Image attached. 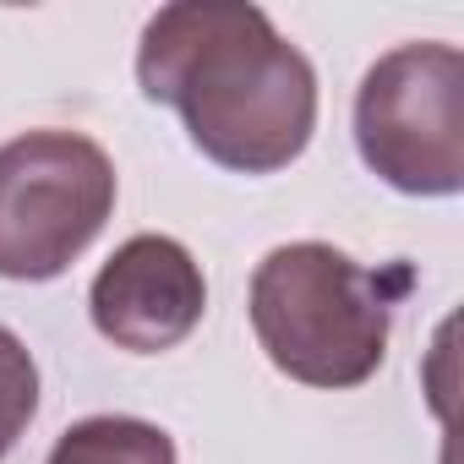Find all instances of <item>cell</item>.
<instances>
[{
	"label": "cell",
	"mask_w": 464,
	"mask_h": 464,
	"mask_svg": "<svg viewBox=\"0 0 464 464\" xmlns=\"http://www.w3.org/2000/svg\"><path fill=\"white\" fill-rule=\"evenodd\" d=\"M355 148L404 197L464 186V55L453 44H399L355 88Z\"/></svg>",
	"instance_id": "cell-4"
},
{
	"label": "cell",
	"mask_w": 464,
	"mask_h": 464,
	"mask_svg": "<svg viewBox=\"0 0 464 464\" xmlns=\"http://www.w3.org/2000/svg\"><path fill=\"white\" fill-rule=\"evenodd\" d=\"M93 328L131 355L175 350L208 312V279L197 257L169 236H131L99 268L88 290Z\"/></svg>",
	"instance_id": "cell-5"
},
{
	"label": "cell",
	"mask_w": 464,
	"mask_h": 464,
	"mask_svg": "<svg viewBox=\"0 0 464 464\" xmlns=\"http://www.w3.org/2000/svg\"><path fill=\"white\" fill-rule=\"evenodd\" d=\"M115 213V164L82 131H23L0 148V279L66 274Z\"/></svg>",
	"instance_id": "cell-3"
},
{
	"label": "cell",
	"mask_w": 464,
	"mask_h": 464,
	"mask_svg": "<svg viewBox=\"0 0 464 464\" xmlns=\"http://www.w3.org/2000/svg\"><path fill=\"white\" fill-rule=\"evenodd\" d=\"M44 464H175V442L137 415H88L61 431Z\"/></svg>",
	"instance_id": "cell-6"
},
{
	"label": "cell",
	"mask_w": 464,
	"mask_h": 464,
	"mask_svg": "<svg viewBox=\"0 0 464 464\" xmlns=\"http://www.w3.org/2000/svg\"><path fill=\"white\" fill-rule=\"evenodd\" d=\"M34 410H39V366L12 328H0V459L17 448Z\"/></svg>",
	"instance_id": "cell-7"
},
{
	"label": "cell",
	"mask_w": 464,
	"mask_h": 464,
	"mask_svg": "<svg viewBox=\"0 0 464 464\" xmlns=\"http://www.w3.org/2000/svg\"><path fill=\"white\" fill-rule=\"evenodd\" d=\"M399 290L404 274H372L328 241H290L252 274V328L290 382L361 388L388 355Z\"/></svg>",
	"instance_id": "cell-2"
},
{
	"label": "cell",
	"mask_w": 464,
	"mask_h": 464,
	"mask_svg": "<svg viewBox=\"0 0 464 464\" xmlns=\"http://www.w3.org/2000/svg\"><path fill=\"white\" fill-rule=\"evenodd\" d=\"M137 82L180 110L191 142L241 175L295 164L317 131V72L246 0H175L137 44Z\"/></svg>",
	"instance_id": "cell-1"
}]
</instances>
